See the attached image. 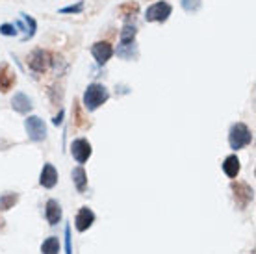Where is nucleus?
<instances>
[{
	"label": "nucleus",
	"instance_id": "obj_21",
	"mask_svg": "<svg viewBox=\"0 0 256 254\" xmlns=\"http://www.w3.org/2000/svg\"><path fill=\"white\" fill-rule=\"evenodd\" d=\"M20 15H22V20L26 22V28L30 30V32H28V36H24V38L20 39L22 43H26V41H30V39H34V36L38 34V20L34 19L32 15H28V13H20Z\"/></svg>",
	"mask_w": 256,
	"mask_h": 254
},
{
	"label": "nucleus",
	"instance_id": "obj_7",
	"mask_svg": "<svg viewBox=\"0 0 256 254\" xmlns=\"http://www.w3.org/2000/svg\"><path fill=\"white\" fill-rule=\"evenodd\" d=\"M114 44L110 43V41H95V43L91 44V56H93V60L96 62V65H106L114 58Z\"/></svg>",
	"mask_w": 256,
	"mask_h": 254
},
{
	"label": "nucleus",
	"instance_id": "obj_9",
	"mask_svg": "<svg viewBox=\"0 0 256 254\" xmlns=\"http://www.w3.org/2000/svg\"><path fill=\"white\" fill-rule=\"evenodd\" d=\"M17 84V72L13 70V67L8 62L0 64V93L6 95L10 93Z\"/></svg>",
	"mask_w": 256,
	"mask_h": 254
},
{
	"label": "nucleus",
	"instance_id": "obj_24",
	"mask_svg": "<svg viewBox=\"0 0 256 254\" xmlns=\"http://www.w3.org/2000/svg\"><path fill=\"white\" fill-rule=\"evenodd\" d=\"M19 34V30L15 28L13 22H4V24H0V36H4V38H15Z\"/></svg>",
	"mask_w": 256,
	"mask_h": 254
},
{
	"label": "nucleus",
	"instance_id": "obj_15",
	"mask_svg": "<svg viewBox=\"0 0 256 254\" xmlns=\"http://www.w3.org/2000/svg\"><path fill=\"white\" fill-rule=\"evenodd\" d=\"M138 15H140V2H136V0L122 2L121 6L117 8V17L124 20V24H126V22H132Z\"/></svg>",
	"mask_w": 256,
	"mask_h": 254
},
{
	"label": "nucleus",
	"instance_id": "obj_27",
	"mask_svg": "<svg viewBox=\"0 0 256 254\" xmlns=\"http://www.w3.org/2000/svg\"><path fill=\"white\" fill-rule=\"evenodd\" d=\"M12 145H15V143H10V141H6V140H0V150H8Z\"/></svg>",
	"mask_w": 256,
	"mask_h": 254
},
{
	"label": "nucleus",
	"instance_id": "obj_26",
	"mask_svg": "<svg viewBox=\"0 0 256 254\" xmlns=\"http://www.w3.org/2000/svg\"><path fill=\"white\" fill-rule=\"evenodd\" d=\"M64 115H65V112H64V110H60V112H58V115H56V117H54V119H52V122H54V124H56V126H60V124H62V122H64Z\"/></svg>",
	"mask_w": 256,
	"mask_h": 254
},
{
	"label": "nucleus",
	"instance_id": "obj_20",
	"mask_svg": "<svg viewBox=\"0 0 256 254\" xmlns=\"http://www.w3.org/2000/svg\"><path fill=\"white\" fill-rule=\"evenodd\" d=\"M41 254H60V240L56 236H50L41 243Z\"/></svg>",
	"mask_w": 256,
	"mask_h": 254
},
{
	"label": "nucleus",
	"instance_id": "obj_28",
	"mask_svg": "<svg viewBox=\"0 0 256 254\" xmlns=\"http://www.w3.org/2000/svg\"><path fill=\"white\" fill-rule=\"evenodd\" d=\"M4 228H6V219L0 216V232H2Z\"/></svg>",
	"mask_w": 256,
	"mask_h": 254
},
{
	"label": "nucleus",
	"instance_id": "obj_10",
	"mask_svg": "<svg viewBox=\"0 0 256 254\" xmlns=\"http://www.w3.org/2000/svg\"><path fill=\"white\" fill-rule=\"evenodd\" d=\"M72 126L76 128V130H88V128H91V121L88 114L84 112L80 98L72 100Z\"/></svg>",
	"mask_w": 256,
	"mask_h": 254
},
{
	"label": "nucleus",
	"instance_id": "obj_23",
	"mask_svg": "<svg viewBox=\"0 0 256 254\" xmlns=\"http://www.w3.org/2000/svg\"><path fill=\"white\" fill-rule=\"evenodd\" d=\"M84 8H86V4L80 0L76 4H70V6H65V8H62V10H58V13L60 15H78V13L84 12Z\"/></svg>",
	"mask_w": 256,
	"mask_h": 254
},
{
	"label": "nucleus",
	"instance_id": "obj_13",
	"mask_svg": "<svg viewBox=\"0 0 256 254\" xmlns=\"http://www.w3.org/2000/svg\"><path fill=\"white\" fill-rule=\"evenodd\" d=\"M58 180H60L58 169L52 166V164H45L41 172H39V186H43L45 190H52V188H56Z\"/></svg>",
	"mask_w": 256,
	"mask_h": 254
},
{
	"label": "nucleus",
	"instance_id": "obj_4",
	"mask_svg": "<svg viewBox=\"0 0 256 254\" xmlns=\"http://www.w3.org/2000/svg\"><path fill=\"white\" fill-rule=\"evenodd\" d=\"M230 191H232V197H234V202H236L238 210H245V208L254 200V190H252L247 182L232 180Z\"/></svg>",
	"mask_w": 256,
	"mask_h": 254
},
{
	"label": "nucleus",
	"instance_id": "obj_5",
	"mask_svg": "<svg viewBox=\"0 0 256 254\" xmlns=\"http://www.w3.org/2000/svg\"><path fill=\"white\" fill-rule=\"evenodd\" d=\"M173 15V6L166 2V0H156L154 4L147 8L145 12V20L147 22H158V24H164L169 20V17Z\"/></svg>",
	"mask_w": 256,
	"mask_h": 254
},
{
	"label": "nucleus",
	"instance_id": "obj_6",
	"mask_svg": "<svg viewBox=\"0 0 256 254\" xmlns=\"http://www.w3.org/2000/svg\"><path fill=\"white\" fill-rule=\"evenodd\" d=\"M24 130L28 134V138L36 143H41V141L46 140V124L45 121L38 117V115H28L24 119Z\"/></svg>",
	"mask_w": 256,
	"mask_h": 254
},
{
	"label": "nucleus",
	"instance_id": "obj_19",
	"mask_svg": "<svg viewBox=\"0 0 256 254\" xmlns=\"http://www.w3.org/2000/svg\"><path fill=\"white\" fill-rule=\"evenodd\" d=\"M19 193H15V191H6V193H2L0 195V212H10L12 208L17 206L19 202Z\"/></svg>",
	"mask_w": 256,
	"mask_h": 254
},
{
	"label": "nucleus",
	"instance_id": "obj_1",
	"mask_svg": "<svg viewBox=\"0 0 256 254\" xmlns=\"http://www.w3.org/2000/svg\"><path fill=\"white\" fill-rule=\"evenodd\" d=\"M60 58L54 52L46 50V48H34L28 56H26V64L28 69L36 72V74H45L46 70H50L54 65L58 64Z\"/></svg>",
	"mask_w": 256,
	"mask_h": 254
},
{
	"label": "nucleus",
	"instance_id": "obj_18",
	"mask_svg": "<svg viewBox=\"0 0 256 254\" xmlns=\"http://www.w3.org/2000/svg\"><path fill=\"white\" fill-rule=\"evenodd\" d=\"M70 178H72V184H74L78 193H84L88 190V172H86V169L82 166L74 167L70 171Z\"/></svg>",
	"mask_w": 256,
	"mask_h": 254
},
{
	"label": "nucleus",
	"instance_id": "obj_11",
	"mask_svg": "<svg viewBox=\"0 0 256 254\" xmlns=\"http://www.w3.org/2000/svg\"><path fill=\"white\" fill-rule=\"evenodd\" d=\"M114 54H117V58H121L124 62H136L140 58V48L138 43L134 41H119L117 50H114Z\"/></svg>",
	"mask_w": 256,
	"mask_h": 254
},
{
	"label": "nucleus",
	"instance_id": "obj_14",
	"mask_svg": "<svg viewBox=\"0 0 256 254\" xmlns=\"http://www.w3.org/2000/svg\"><path fill=\"white\" fill-rule=\"evenodd\" d=\"M10 104H12V110H13V112H17V114H20V115H28L34 110L32 98L26 95V93H22V91L15 93Z\"/></svg>",
	"mask_w": 256,
	"mask_h": 254
},
{
	"label": "nucleus",
	"instance_id": "obj_25",
	"mask_svg": "<svg viewBox=\"0 0 256 254\" xmlns=\"http://www.w3.org/2000/svg\"><path fill=\"white\" fill-rule=\"evenodd\" d=\"M65 254H72V243H70V226H65Z\"/></svg>",
	"mask_w": 256,
	"mask_h": 254
},
{
	"label": "nucleus",
	"instance_id": "obj_22",
	"mask_svg": "<svg viewBox=\"0 0 256 254\" xmlns=\"http://www.w3.org/2000/svg\"><path fill=\"white\" fill-rule=\"evenodd\" d=\"M180 8L186 13H197L202 8V0H180Z\"/></svg>",
	"mask_w": 256,
	"mask_h": 254
},
{
	"label": "nucleus",
	"instance_id": "obj_8",
	"mask_svg": "<svg viewBox=\"0 0 256 254\" xmlns=\"http://www.w3.org/2000/svg\"><path fill=\"white\" fill-rule=\"evenodd\" d=\"M70 154H72V158H74L76 164L84 166L91 158L93 146H91V143L86 138H76V140L70 143Z\"/></svg>",
	"mask_w": 256,
	"mask_h": 254
},
{
	"label": "nucleus",
	"instance_id": "obj_12",
	"mask_svg": "<svg viewBox=\"0 0 256 254\" xmlns=\"http://www.w3.org/2000/svg\"><path fill=\"white\" fill-rule=\"evenodd\" d=\"M96 216L95 212L88 208V206H84L80 210L76 212V217H74V228L78 232H86V230H90L93 226V222H95Z\"/></svg>",
	"mask_w": 256,
	"mask_h": 254
},
{
	"label": "nucleus",
	"instance_id": "obj_17",
	"mask_svg": "<svg viewBox=\"0 0 256 254\" xmlns=\"http://www.w3.org/2000/svg\"><path fill=\"white\" fill-rule=\"evenodd\" d=\"M221 167H223V172L230 178V180H236L240 171H242V162H240V158H238L236 154H230V156H226V158L223 160Z\"/></svg>",
	"mask_w": 256,
	"mask_h": 254
},
{
	"label": "nucleus",
	"instance_id": "obj_3",
	"mask_svg": "<svg viewBox=\"0 0 256 254\" xmlns=\"http://www.w3.org/2000/svg\"><path fill=\"white\" fill-rule=\"evenodd\" d=\"M252 143V132L245 122H234L228 130V145L232 150H242Z\"/></svg>",
	"mask_w": 256,
	"mask_h": 254
},
{
	"label": "nucleus",
	"instance_id": "obj_16",
	"mask_svg": "<svg viewBox=\"0 0 256 254\" xmlns=\"http://www.w3.org/2000/svg\"><path fill=\"white\" fill-rule=\"evenodd\" d=\"M64 217V210L56 198H48L45 204V219L50 226H56Z\"/></svg>",
	"mask_w": 256,
	"mask_h": 254
},
{
	"label": "nucleus",
	"instance_id": "obj_2",
	"mask_svg": "<svg viewBox=\"0 0 256 254\" xmlns=\"http://www.w3.org/2000/svg\"><path fill=\"white\" fill-rule=\"evenodd\" d=\"M108 98H110L108 88H106L104 84L93 82L86 88V91H84L82 106L86 112H96L100 106H104V104L108 102Z\"/></svg>",
	"mask_w": 256,
	"mask_h": 254
}]
</instances>
